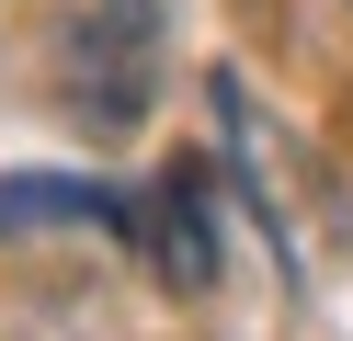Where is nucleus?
Returning a JSON list of instances; mask_svg holds the SVG:
<instances>
[{
	"label": "nucleus",
	"mask_w": 353,
	"mask_h": 341,
	"mask_svg": "<svg viewBox=\"0 0 353 341\" xmlns=\"http://www.w3.org/2000/svg\"><path fill=\"white\" fill-rule=\"evenodd\" d=\"M0 227H137V205H114L103 182H57V171H12V182H0Z\"/></svg>",
	"instance_id": "obj_1"
},
{
	"label": "nucleus",
	"mask_w": 353,
	"mask_h": 341,
	"mask_svg": "<svg viewBox=\"0 0 353 341\" xmlns=\"http://www.w3.org/2000/svg\"><path fill=\"white\" fill-rule=\"evenodd\" d=\"M148 262L171 285H216V239H205V182L160 171V216H148Z\"/></svg>",
	"instance_id": "obj_2"
},
{
	"label": "nucleus",
	"mask_w": 353,
	"mask_h": 341,
	"mask_svg": "<svg viewBox=\"0 0 353 341\" xmlns=\"http://www.w3.org/2000/svg\"><path fill=\"white\" fill-rule=\"evenodd\" d=\"M125 12H137V0H125Z\"/></svg>",
	"instance_id": "obj_3"
}]
</instances>
